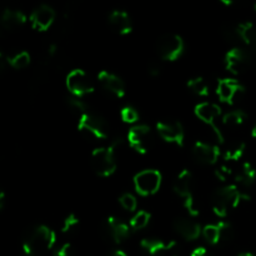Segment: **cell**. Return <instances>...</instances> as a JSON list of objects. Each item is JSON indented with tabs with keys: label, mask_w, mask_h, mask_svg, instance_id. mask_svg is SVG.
<instances>
[{
	"label": "cell",
	"mask_w": 256,
	"mask_h": 256,
	"mask_svg": "<svg viewBox=\"0 0 256 256\" xmlns=\"http://www.w3.org/2000/svg\"><path fill=\"white\" fill-rule=\"evenodd\" d=\"M252 138H256V124L254 125V128H252Z\"/></svg>",
	"instance_id": "cell-42"
},
{
	"label": "cell",
	"mask_w": 256,
	"mask_h": 256,
	"mask_svg": "<svg viewBox=\"0 0 256 256\" xmlns=\"http://www.w3.org/2000/svg\"><path fill=\"white\" fill-rule=\"evenodd\" d=\"M172 256H176V255H172Z\"/></svg>",
	"instance_id": "cell-47"
},
{
	"label": "cell",
	"mask_w": 256,
	"mask_h": 256,
	"mask_svg": "<svg viewBox=\"0 0 256 256\" xmlns=\"http://www.w3.org/2000/svg\"><path fill=\"white\" fill-rule=\"evenodd\" d=\"M235 180L238 184L244 188L252 186L256 180V170L250 162H242V168L239 169L238 174L235 175Z\"/></svg>",
	"instance_id": "cell-23"
},
{
	"label": "cell",
	"mask_w": 256,
	"mask_h": 256,
	"mask_svg": "<svg viewBox=\"0 0 256 256\" xmlns=\"http://www.w3.org/2000/svg\"><path fill=\"white\" fill-rule=\"evenodd\" d=\"M56 235L54 230L48 228L46 225H39L29 230L26 236L22 242V250L25 255L29 256H40L44 255L49 250L52 249Z\"/></svg>",
	"instance_id": "cell-1"
},
{
	"label": "cell",
	"mask_w": 256,
	"mask_h": 256,
	"mask_svg": "<svg viewBox=\"0 0 256 256\" xmlns=\"http://www.w3.org/2000/svg\"><path fill=\"white\" fill-rule=\"evenodd\" d=\"M245 148H246V145L242 140H235V142H230L224 152L225 162H238V160L242 159Z\"/></svg>",
	"instance_id": "cell-24"
},
{
	"label": "cell",
	"mask_w": 256,
	"mask_h": 256,
	"mask_svg": "<svg viewBox=\"0 0 256 256\" xmlns=\"http://www.w3.org/2000/svg\"><path fill=\"white\" fill-rule=\"evenodd\" d=\"M202 236L210 245L220 244V228L219 224H210L202 229Z\"/></svg>",
	"instance_id": "cell-29"
},
{
	"label": "cell",
	"mask_w": 256,
	"mask_h": 256,
	"mask_svg": "<svg viewBox=\"0 0 256 256\" xmlns=\"http://www.w3.org/2000/svg\"><path fill=\"white\" fill-rule=\"evenodd\" d=\"M239 256H255V255L252 254V252H242V254H239Z\"/></svg>",
	"instance_id": "cell-43"
},
{
	"label": "cell",
	"mask_w": 256,
	"mask_h": 256,
	"mask_svg": "<svg viewBox=\"0 0 256 256\" xmlns=\"http://www.w3.org/2000/svg\"><path fill=\"white\" fill-rule=\"evenodd\" d=\"M150 219H152V215L149 212H145V210H140L130 220V228H132V232H139V230L144 229L149 225Z\"/></svg>",
	"instance_id": "cell-27"
},
{
	"label": "cell",
	"mask_w": 256,
	"mask_h": 256,
	"mask_svg": "<svg viewBox=\"0 0 256 256\" xmlns=\"http://www.w3.org/2000/svg\"><path fill=\"white\" fill-rule=\"evenodd\" d=\"M30 54L28 52H20L18 54H15L14 56L8 58V64L12 68V69H25V68L29 66L30 64Z\"/></svg>",
	"instance_id": "cell-28"
},
{
	"label": "cell",
	"mask_w": 256,
	"mask_h": 256,
	"mask_svg": "<svg viewBox=\"0 0 256 256\" xmlns=\"http://www.w3.org/2000/svg\"><path fill=\"white\" fill-rule=\"evenodd\" d=\"M249 195L240 192L236 185H228L220 188L212 194V210L219 218H225L232 210L236 209L242 202H249Z\"/></svg>",
	"instance_id": "cell-2"
},
{
	"label": "cell",
	"mask_w": 256,
	"mask_h": 256,
	"mask_svg": "<svg viewBox=\"0 0 256 256\" xmlns=\"http://www.w3.org/2000/svg\"><path fill=\"white\" fill-rule=\"evenodd\" d=\"M120 116H122V122H128V124H135L139 120V112L134 109L132 106H124L120 112Z\"/></svg>",
	"instance_id": "cell-33"
},
{
	"label": "cell",
	"mask_w": 256,
	"mask_h": 256,
	"mask_svg": "<svg viewBox=\"0 0 256 256\" xmlns=\"http://www.w3.org/2000/svg\"><path fill=\"white\" fill-rule=\"evenodd\" d=\"M174 229L180 236L184 238L188 242H194L200 236V234H202V229L199 222L186 219V218H180L175 220Z\"/></svg>",
	"instance_id": "cell-18"
},
{
	"label": "cell",
	"mask_w": 256,
	"mask_h": 256,
	"mask_svg": "<svg viewBox=\"0 0 256 256\" xmlns=\"http://www.w3.org/2000/svg\"><path fill=\"white\" fill-rule=\"evenodd\" d=\"M252 55L248 50L240 48H232L225 55V66L232 74L239 75L248 70V68L252 64Z\"/></svg>",
	"instance_id": "cell-12"
},
{
	"label": "cell",
	"mask_w": 256,
	"mask_h": 256,
	"mask_svg": "<svg viewBox=\"0 0 256 256\" xmlns=\"http://www.w3.org/2000/svg\"><path fill=\"white\" fill-rule=\"evenodd\" d=\"M109 22L112 29L120 35H128L132 30V22L129 14L122 10H112L109 15Z\"/></svg>",
	"instance_id": "cell-20"
},
{
	"label": "cell",
	"mask_w": 256,
	"mask_h": 256,
	"mask_svg": "<svg viewBox=\"0 0 256 256\" xmlns=\"http://www.w3.org/2000/svg\"><path fill=\"white\" fill-rule=\"evenodd\" d=\"M98 82L102 85V89H105L108 92L114 95V96L122 98L125 95L124 82L118 75L112 74V72L102 70V72L98 74Z\"/></svg>",
	"instance_id": "cell-17"
},
{
	"label": "cell",
	"mask_w": 256,
	"mask_h": 256,
	"mask_svg": "<svg viewBox=\"0 0 256 256\" xmlns=\"http://www.w3.org/2000/svg\"><path fill=\"white\" fill-rule=\"evenodd\" d=\"M195 115H196L198 119L202 120V122H205L206 125H209L212 130H214L215 135H216L218 140L220 142H224V135H222V130L218 128L216 125V119L222 115V108L219 105L214 104V102H200L195 106L194 110Z\"/></svg>",
	"instance_id": "cell-11"
},
{
	"label": "cell",
	"mask_w": 256,
	"mask_h": 256,
	"mask_svg": "<svg viewBox=\"0 0 256 256\" xmlns=\"http://www.w3.org/2000/svg\"><path fill=\"white\" fill-rule=\"evenodd\" d=\"M162 176L155 169H146L138 172L134 176V188L142 196H150L156 194L162 186Z\"/></svg>",
	"instance_id": "cell-6"
},
{
	"label": "cell",
	"mask_w": 256,
	"mask_h": 256,
	"mask_svg": "<svg viewBox=\"0 0 256 256\" xmlns=\"http://www.w3.org/2000/svg\"><path fill=\"white\" fill-rule=\"evenodd\" d=\"M246 120V114L242 110H232V112H226L222 116V122L225 126L230 128V129H235V128L242 125Z\"/></svg>",
	"instance_id": "cell-25"
},
{
	"label": "cell",
	"mask_w": 256,
	"mask_h": 256,
	"mask_svg": "<svg viewBox=\"0 0 256 256\" xmlns=\"http://www.w3.org/2000/svg\"><path fill=\"white\" fill-rule=\"evenodd\" d=\"M156 130L162 140L166 142L182 146L185 140V132L182 125L175 120H165L156 124Z\"/></svg>",
	"instance_id": "cell-13"
},
{
	"label": "cell",
	"mask_w": 256,
	"mask_h": 256,
	"mask_svg": "<svg viewBox=\"0 0 256 256\" xmlns=\"http://www.w3.org/2000/svg\"><path fill=\"white\" fill-rule=\"evenodd\" d=\"M184 40L176 34H165L158 40V54L162 60H166V62H175L179 59L184 52Z\"/></svg>",
	"instance_id": "cell-7"
},
{
	"label": "cell",
	"mask_w": 256,
	"mask_h": 256,
	"mask_svg": "<svg viewBox=\"0 0 256 256\" xmlns=\"http://www.w3.org/2000/svg\"><path fill=\"white\" fill-rule=\"evenodd\" d=\"M26 22V16L20 10L6 9L2 14V25L6 30H15L22 26Z\"/></svg>",
	"instance_id": "cell-22"
},
{
	"label": "cell",
	"mask_w": 256,
	"mask_h": 256,
	"mask_svg": "<svg viewBox=\"0 0 256 256\" xmlns=\"http://www.w3.org/2000/svg\"><path fill=\"white\" fill-rule=\"evenodd\" d=\"M245 88L236 79L219 80L216 86V94L220 102L232 104L242 94H244Z\"/></svg>",
	"instance_id": "cell-14"
},
{
	"label": "cell",
	"mask_w": 256,
	"mask_h": 256,
	"mask_svg": "<svg viewBox=\"0 0 256 256\" xmlns=\"http://www.w3.org/2000/svg\"><path fill=\"white\" fill-rule=\"evenodd\" d=\"M218 224L220 228V244L232 242V238H234V229H232V224L226 222H220Z\"/></svg>",
	"instance_id": "cell-31"
},
{
	"label": "cell",
	"mask_w": 256,
	"mask_h": 256,
	"mask_svg": "<svg viewBox=\"0 0 256 256\" xmlns=\"http://www.w3.org/2000/svg\"><path fill=\"white\" fill-rule=\"evenodd\" d=\"M140 246L149 256H159L164 252L172 250L176 246V242H162L160 239H142Z\"/></svg>",
	"instance_id": "cell-21"
},
{
	"label": "cell",
	"mask_w": 256,
	"mask_h": 256,
	"mask_svg": "<svg viewBox=\"0 0 256 256\" xmlns=\"http://www.w3.org/2000/svg\"><path fill=\"white\" fill-rule=\"evenodd\" d=\"M215 174H216L218 179L219 180H222V182H226V180L232 176V169L225 166V165H222V166H220L219 169L215 170Z\"/></svg>",
	"instance_id": "cell-37"
},
{
	"label": "cell",
	"mask_w": 256,
	"mask_h": 256,
	"mask_svg": "<svg viewBox=\"0 0 256 256\" xmlns=\"http://www.w3.org/2000/svg\"><path fill=\"white\" fill-rule=\"evenodd\" d=\"M65 84H66L68 90L76 98L90 94L95 89L92 78L82 69H75L70 72L65 80Z\"/></svg>",
	"instance_id": "cell-10"
},
{
	"label": "cell",
	"mask_w": 256,
	"mask_h": 256,
	"mask_svg": "<svg viewBox=\"0 0 256 256\" xmlns=\"http://www.w3.org/2000/svg\"><path fill=\"white\" fill-rule=\"evenodd\" d=\"M102 234L106 240L122 244L132 234V228L116 216H109L102 225Z\"/></svg>",
	"instance_id": "cell-9"
},
{
	"label": "cell",
	"mask_w": 256,
	"mask_h": 256,
	"mask_svg": "<svg viewBox=\"0 0 256 256\" xmlns=\"http://www.w3.org/2000/svg\"><path fill=\"white\" fill-rule=\"evenodd\" d=\"M222 4H225V5H232V2H229V0H222Z\"/></svg>",
	"instance_id": "cell-44"
},
{
	"label": "cell",
	"mask_w": 256,
	"mask_h": 256,
	"mask_svg": "<svg viewBox=\"0 0 256 256\" xmlns=\"http://www.w3.org/2000/svg\"><path fill=\"white\" fill-rule=\"evenodd\" d=\"M192 156L199 164L214 165L220 156V148L218 145L196 142L192 146Z\"/></svg>",
	"instance_id": "cell-15"
},
{
	"label": "cell",
	"mask_w": 256,
	"mask_h": 256,
	"mask_svg": "<svg viewBox=\"0 0 256 256\" xmlns=\"http://www.w3.org/2000/svg\"><path fill=\"white\" fill-rule=\"evenodd\" d=\"M22 256H29V255H25V254H22Z\"/></svg>",
	"instance_id": "cell-45"
},
{
	"label": "cell",
	"mask_w": 256,
	"mask_h": 256,
	"mask_svg": "<svg viewBox=\"0 0 256 256\" xmlns=\"http://www.w3.org/2000/svg\"><path fill=\"white\" fill-rule=\"evenodd\" d=\"M188 88L190 89V92H192L198 96H208L209 95V85H208L206 80L200 76L190 79L188 82Z\"/></svg>",
	"instance_id": "cell-26"
},
{
	"label": "cell",
	"mask_w": 256,
	"mask_h": 256,
	"mask_svg": "<svg viewBox=\"0 0 256 256\" xmlns=\"http://www.w3.org/2000/svg\"><path fill=\"white\" fill-rule=\"evenodd\" d=\"M124 142L122 139H116L112 142L110 146L98 148L92 152L90 158V164L92 170L96 175L102 178H108L114 174L116 170V149L120 148Z\"/></svg>",
	"instance_id": "cell-3"
},
{
	"label": "cell",
	"mask_w": 256,
	"mask_h": 256,
	"mask_svg": "<svg viewBox=\"0 0 256 256\" xmlns=\"http://www.w3.org/2000/svg\"><path fill=\"white\" fill-rule=\"evenodd\" d=\"M78 129L82 132L92 135L95 139H106L109 136V126L106 122L94 112H86L80 115Z\"/></svg>",
	"instance_id": "cell-8"
},
{
	"label": "cell",
	"mask_w": 256,
	"mask_h": 256,
	"mask_svg": "<svg viewBox=\"0 0 256 256\" xmlns=\"http://www.w3.org/2000/svg\"><path fill=\"white\" fill-rule=\"evenodd\" d=\"M238 34L239 39H242L248 46V52L256 64V25L252 22H242L238 25Z\"/></svg>",
	"instance_id": "cell-19"
},
{
	"label": "cell",
	"mask_w": 256,
	"mask_h": 256,
	"mask_svg": "<svg viewBox=\"0 0 256 256\" xmlns=\"http://www.w3.org/2000/svg\"><path fill=\"white\" fill-rule=\"evenodd\" d=\"M55 20V12L49 5H40L30 15L32 26L38 32H45L52 26Z\"/></svg>",
	"instance_id": "cell-16"
},
{
	"label": "cell",
	"mask_w": 256,
	"mask_h": 256,
	"mask_svg": "<svg viewBox=\"0 0 256 256\" xmlns=\"http://www.w3.org/2000/svg\"><path fill=\"white\" fill-rule=\"evenodd\" d=\"M119 202H120V205H122V209L126 210V212H135V209H136V206H138L136 199H135L134 195L130 194V192H125V194H122V196H120Z\"/></svg>",
	"instance_id": "cell-32"
},
{
	"label": "cell",
	"mask_w": 256,
	"mask_h": 256,
	"mask_svg": "<svg viewBox=\"0 0 256 256\" xmlns=\"http://www.w3.org/2000/svg\"><path fill=\"white\" fill-rule=\"evenodd\" d=\"M190 256H212L208 252V250L205 249L204 246H199L196 249L192 250V252L190 254Z\"/></svg>",
	"instance_id": "cell-39"
},
{
	"label": "cell",
	"mask_w": 256,
	"mask_h": 256,
	"mask_svg": "<svg viewBox=\"0 0 256 256\" xmlns=\"http://www.w3.org/2000/svg\"><path fill=\"white\" fill-rule=\"evenodd\" d=\"M4 202H5V192H0V209L4 208Z\"/></svg>",
	"instance_id": "cell-41"
},
{
	"label": "cell",
	"mask_w": 256,
	"mask_h": 256,
	"mask_svg": "<svg viewBox=\"0 0 256 256\" xmlns=\"http://www.w3.org/2000/svg\"><path fill=\"white\" fill-rule=\"evenodd\" d=\"M255 10H256V4H255Z\"/></svg>",
	"instance_id": "cell-46"
},
{
	"label": "cell",
	"mask_w": 256,
	"mask_h": 256,
	"mask_svg": "<svg viewBox=\"0 0 256 256\" xmlns=\"http://www.w3.org/2000/svg\"><path fill=\"white\" fill-rule=\"evenodd\" d=\"M54 256H75L74 248L69 242H65L62 246L58 248L56 252H54Z\"/></svg>",
	"instance_id": "cell-36"
},
{
	"label": "cell",
	"mask_w": 256,
	"mask_h": 256,
	"mask_svg": "<svg viewBox=\"0 0 256 256\" xmlns=\"http://www.w3.org/2000/svg\"><path fill=\"white\" fill-rule=\"evenodd\" d=\"M160 72H162V68L158 62H152L149 65V74L152 76H158V75H160Z\"/></svg>",
	"instance_id": "cell-38"
},
{
	"label": "cell",
	"mask_w": 256,
	"mask_h": 256,
	"mask_svg": "<svg viewBox=\"0 0 256 256\" xmlns=\"http://www.w3.org/2000/svg\"><path fill=\"white\" fill-rule=\"evenodd\" d=\"M222 35H224V38L226 40H229V42H235V39L236 38H239V34H238V26L235 28L234 25H226V26L222 29Z\"/></svg>",
	"instance_id": "cell-35"
},
{
	"label": "cell",
	"mask_w": 256,
	"mask_h": 256,
	"mask_svg": "<svg viewBox=\"0 0 256 256\" xmlns=\"http://www.w3.org/2000/svg\"><path fill=\"white\" fill-rule=\"evenodd\" d=\"M174 192L176 195L182 199V205L188 210L192 216H198L199 210H198L196 204H195L194 196V180H192V174L188 169H184L174 182Z\"/></svg>",
	"instance_id": "cell-4"
},
{
	"label": "cell",
	"mask_w": 256,
	"mask_h": 256,
	"mask_svg": "<svg viewBox=\"0 0 256 256\" xmlns=\"http://www.w3.org/2000/svg\"><path fill=\"white\" fill-rule=\"evenodd\" d=\"M66 102H68V105H69L70 109L74 110V112H79L80 115H82L84 112H88L86 104H85L82 99H79V98H76V96L68 98Z\"/></svg>",
	"instance_id": "cell-34"
},
{
	"label": "cell",
	"mask_w": 256,
	"mask_h": 256,
	"mask_svg": "<svg viewBox=\"0 0 256 256\" xmlns=\"http://www.w3.org/2000/svg\"><path fill=\"white\" fill-rule=\"evenodd\" d=\"M80 228V220L75 214H70L66 219L64 220L62 225V232L64 234H74Z\"/></svg>",
	"instance_id": "cell-30"
},
{
	"label": "cell",
	"mask_w": 256,
	"mask_h": 256,
	"mask_svg": "<svg viewBox=\"0 0 256 256\" xmlns=\"http://www.w3.org/2000/svg\"><path fill=\"white\" fill-rule=\"evenodd\" d=\"M128 142L130 146L139 154H148L154 146L155 136L152 128L145 124L135 125L129 130Z\"/></svg>",
	"instance_id": "cell-5"
},
{
	"label": "cell",
	"mask_w": 256,
	"mask_h": 256,
	"mask_svg": "<svg viewBox=\"0 0 256 256\" xmlns=\"http://www.w3.org/2000/svg\"><path fill=\"white\" fill-rule=\"evenodd\" d=\"M108 256H128V254L124 252V250L116 249V250H112V252Z\"/></svg>",
	"instance_id": "cell-40"
}]
</instances>
